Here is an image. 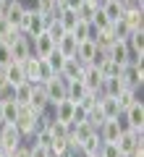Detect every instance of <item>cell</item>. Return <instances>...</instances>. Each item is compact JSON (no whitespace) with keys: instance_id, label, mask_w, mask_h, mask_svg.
I'll return each instance as SVG.
<instances>
[{"instance_id":"obj_1","label":"cell","mask_w":144,"mask_h":157,"mask_svg":"<svg viewBox=\"0 0 144 157\" xmlns=\"http://www.w3.org/2000/svg\"><path fill=\"white\" fill-rule=\"evenodd\" d=\"M24 73H26V81H32V84H42V81H47V78L58 76V73H53V68L47 66V60L34 58V55L24 60Z\"/></svg>"},{"instance_id":"obj_2","label":"cell","mask_w":144,"mask_h":157,"mask_svg":"<svg viewBox=\"0 0 144 157\" xmlns=\"http://www.w3.org/2000/svg\"><path fill=\"white\" fill-rule=\"evenodd\" d=\"M47 24H50V18H45L42 13H37L34 8H24V18H21L18 32L32 39V37H37V34H42L45 29H47Z\"/></svg>"},{"instance_id":"obj_3","label":"cell","mask_w":144,"mask_h":157,"mask_svg":"<svg viewBox=\"0 0 144 157\" xmlns=\"http://www.w3.org/2000/svg\"><path fill=\"white\" fill-rule=\"evenodd\" d=\"M115 147H118V152H121V157H131L134 149L144 147V131H139V128L123 131V134L115 139Z\"/></svg>"},{"instance_id":"obj_4","label":"cell","mask_w":144,"mask_h":157,"mask_svg":"<svg viewBox=\"0 0 144 157\" xmlns=\"http://www.w3.org/2000/svg\"><path fill=\"white\" fill-rule=\"evenodd\" d=\"M37 123H39V113H34L29 105H24V107H18V118H16V128H18V134L24 136V141L29 139V136L37 131Z\"/></svg>"},{"instance_id":"obj_5","label":"cell","mask_w":144,"mask_h":157,"mask_svg":"<svg viewBox=\"0 0 144 157\" xmlns=\"http://www.w3.org/2000/svg\"><path fill=\"white\" fill-rule=\"evenodd\" d=\"M118 78L123 81V86L126 89H142L144 86V68L142 63H126V66L121 68V73H118Z\"/></svg>"},{"instance_id":"obj_6","label":"cell","mask_w":144,"mask_h":157,"mask_svg":"<svg viewBox=\"0 0 144 157\" xmlns=\"http://www.w3.org/2000/svg\"><path fill=\"white\" fill-rule=\"evenodd\" d=\"M0 144L6 152H16L24 144V136L18 134V128L13 123H0Z\"/></svg>"},{"instance_id":"obj_7","label":"cell","mask_w":144,"mask_h":157,"mask_svg":"<svg viewBox=\"0 0 144 157\" xmlns=\"http://www.w3.org/2000/svg\"><path fill=\"white\" fill-rule=\"evenodd\" d=\"M42 84H45V92H47V100H50V107L66 100V86H68V81H66L63 76H53V78H47V81H42Z\"/></svg>"},{"instance_id":"obj_8","label":"cell","mask_w":144,"mask_h":157,"mask_svg":"<svg viewBox=\"0 0 144 157\" xmlns=\"http://www.w3.org/2000/svg\"><path fill=\"white\" fill-rule=\"evenodd\" d=\"M53 50H55V39H53L47 32L32 37V55H34V58H42V60H45Z\"/></svg>"},{"instance_id":"obj_9","label":"cell","mask_w":144,"mask_h":157,"mask_svg":"<svg viewBox=\"0 0 144 157\" xmlns=\"http://www.w3.org/2000/svg\"><path fill=\"white\" fill-rule=\"evenodd\" d=\"M8 47H11L13 60H18V63H24L26 58H32V39L24 37L21 32H18V37H16V39H11V42H8Z\"/></svg>"},{"instance_id":"obj_10","label":"cell","mask_w":144,"mask_h":157,"mask_svg":"<svg viewBox=\"0 0 144 157\" xmlns=\"http://www.w3.org/2000/svg\"><path fill=\"white\" fill-rule=\"evenodd\" d=\"M94 110L100 113L102 121H115V118L121 115V107H118L115 97H97V102H94Z\"/></svg>"},{"instance_id":"obj_11","label":"cell","mask_w":144,"mask_h":157,"mask_svg":"<svg viewBox=\"0 0 144 157\" xmlns=\"http://www.w3.org/2000/svg\"><path fill=\"white\" fill-rule=\"evenodd\" d=\"M121 115L126 118L128 128H139V131H144V102H142V100L134 102V105L128 107V110H123Z\"/></svg>"},{"instance_id":"obj_12","label":"cell","mask_w":144,"mask_h":157,"mask_svg":"<svg viewBox=\"0 0 144 157\" xmlns=\"http://www.w3.org/2000/svg\"><path fill=\"white\" fill-rule=\"evenodd\" d=\"M84 81V86H87L89 92H97L100 94V86H102V73L97 66H84L81 68V76H79Z\"/></svg>"},{"instance_id":"obj_13","label":"cell","mask_w":144,"mask_h":157,"mask_svg":"<svg viewBox=\"0 0 144 157\" xmlns=\"http://www.w3.org/2000/svg\"><path fill=\"white\" fill-rule=\"evenodd\" d=\"M105 52H107V58H110V60H115L121 68L128 63V47H126V42H121V39H113L110 47H107Z\"/></svg>"},{"instance_id":"obj_14","label":"cell","mask_w":144,"mask_h":157,"mask_svg":"<svg viewBox=\"0 0 144 157\" xmlns=\"http://www.w3.org/2000/svg\"><path fill=\"white\" fill-rule=\"evenodd\" d=\"M142 16H144V8L142 6H128V8H123V16L121 18H123V24L134 32V29H144L142 26Z\"/></svg>"},{"instance_id":"obj_15","label":"cell","mask_w":144,"mask_h":157,"mask_svg":"<svg viewBox=\"0 0 144 157\" xmlns=\"http://www.w3.org/2000/svg\"><path fill=\"white\" fill-rule=\"evenodd\" d=\"M3 78H6V81H11L13 86L21 84V81H26V73H24V63L11 60L6 68H3Z\"/></svg>"},{"instance_id":"obj_16","label":"cell","mask_w":144,"mask_h":157,"mask_svg":"<svg viewBox=\"0 0 144 157\" xmlns=\"http://www.w3.org/2000/svg\"><path fill=\"white\" fill-rule=\"evenodd\" d=\"M76 47H79V42H76V37H73L71 32H66V34L55 42V50L60 52L63 58H76Z\"/></svg>"},{"instance_id":"obj_17","label":"cell","mask_w":144,"mask_h":157,"mask_svg":"<svg viewBox=\"0 0 144 157\" xmlns=\"http://www.w3.org/2000/svg\"><path fill=\"white\" fill-rule=\"evenodd\" d=\"M50 115L55 118V121H63V123L71 126V121H73V102L71 100H63V102H58V105H53L50 107Z\"/></svg>"},{"instance_id":"obj_18","label":"cell","mask_w":144,"mask_h":157,"mask_svg":"<svg viewBox=\"0 0 144 157\" xmlns=\"http://www.w3.org/2000/svg\"><path fill=\"white\" fill-rule=\"evenodd\" d=\"M97 136L107 144H115V139L121 136V128H118V121H102V126L97 128Z\"/></svg>"},{"instance_id":"obj_19","label":"cell","mask_w":144,"mask_h":157,"mask_svg":"<svg viewBox=\"0 0 144 157\" xmlns=\"http://www.w3.org/2000/svg\"><path fill=\"white\" fill-rule=\"evenodd\" d=\"M24 3H16V0H11V3H8L6 6V11H3V16L8 18V21H11V26L13 29H18L21 26V18H24Z\"/></svg>"},{"instance_id":"obj_20","label":"cell","mask_w":144,"mask_h":157,"mask_svg":"<svg viewBox=\"0 0 144 157\" xmlns=\"http://www.w3.org/2000/svg\"><path fill=\"white\" fill-rule=\"evenodd\" d=\"M87 94H89V89L84 86L81 78H73V81H68V86H66V100H71V102H81Z\"/></svg>"},{"instance_id":"obj_21","label":"cell","mask_w":144,"mask_h":157,"mask_svg":"<svg viewBox=\"0 0 144 157\" xmlns=\"http://www.w3.org/2000/svg\"><path fill=\"white\" fill-rule=\"evenodd\" d=\"M32 92H34V84L32 81H21V84H16V92H13V102L16 105H29L32 102Z\"/></svg>"},{"instance_id":"obj_22","label":"cell","mask_w":144,"mask_h":157,"mask_svg":"<svg viewBox=\"0 0 144 157\" xmlns=\"http://www.w3.org/2000/svg\"><path fill=\"white\" fill-rule=\"evenodd\" d=\"M100 11L105 13V16L110 18V24H113V21H118V18L123 16V3H121V0H102Z\"/></svg>"},{"instance_id":"obj_23","label":"cell","mask_w":144,"mask_h":157,"mask_svg":"<svg viewBox=\"0 0 144 157\" xmlns=\"http://www.w3.org/2000/svg\"><path fill=\"white\" fill-rule=\"evenodd\" d=\"M81 63L76 60V58H66V63H63V68H60V73L58 76H63L66 81H73V78H79L81 76Z\"/></svg>"},{"instance_id":"obj_24","label":"cell","mask_w":144,"mask_h":157,"mask_svg":"<svg viewBox=\"0 0 144 157\" xmlns=\"http://www.w3.org/2000/svg\"><path fill=\"white\" fill-rule=\"evenodd\" d=\"M34 11L37 13H42L45 18H55V13H58V8H60V3L58 0H34Z\"/></svg>"},{"instance_id":"obj_25","label":"cell","mask_w":144,"mask_h":157,"mask_svg":"<svg viewBox=\"0 0 144 157\" xmlns=\"http://www.w3.org/2000/svg\"><path fill=\"white\" fill-rule=\"evenodd\" d=\"M139 100H142V97H139V92H136V89H126V86H123V89L118 92V97H115V102H118V107H121V113L128 110V107H131L134 102H139Z\"/></svg>"},{"instance_id":"obj_26","label":"cell","mask_w":144,"mask_h":157,"mask_svg":"<svg viewBox=\"0 0 144 157\" xmlns=\"http://www.w3.org/2000/svg\"><path fill=\"white\" fill-rule=\"evenodd\" d=\"M68 128L71 126L68 123H63V121H55V118L50 115V123H47V134H50V139H68Z\"/></svg>"},{"instance_id":"obj_27","label":"cell","mask_w":144,"mask_h":157,"mask_svg":"<svg viewBox=\"0 0 144 157\" xmlns=\"http://www.w3.org/2000/svg\"><path fill=\"white\" fill-rule=\"evenodd\" d=\"M71 34H73V37H76V42H87V39H92L94 29H92V24H89V21H84V18H79V21L73 24Z\"/></svg>"},{"instance_id":"obj_28","label":"cell","mask_w":144,"mask_h":157,"mask_svg":"<svg viewBox=\"0 0 144 157\" xmlns=\"http://www.w3.org/2000/svg\"><path fill=\"white\" fill-rule=\"evenodd\" d=\"M55 21L63 26V32H71V29H73V24L79 21V16H76V11H68V8H58Z\"/></svg>"},{"instance_id":"obj_29","label":"cell","mask_w":144,"mask_h":157,"mask_svg":"<svg viewBox=\"0 0 144 157\" xmlns=\"http://www.w3.org/2000/svg\"><path fill=\"white\" fill-rule=\"evenodd\" d=\"M123 89V81L121 78H102V86H100V97H118V92Z\"/></svg>"},{"instance_id":"obj_30","label":"cell","mask_w":144,"mask_h":157,"mask_svg":"<svg viewBox=\"0 0 144 157\" xmlns=\"http://www.w3.org/2000/svg\"><path fill=\"white\" fill-rule=\"evenodd\" d=\"M18 107H21V105H16L13 100L3 102V110H0V121H3V123H16V118H18Z\"/></svg>"},{"instance_id":"obj_31","label":"cell","mask_w":144,"mask_h":157,"mask_svg":"<svg viewBox=\"0 0 144 157\" xmlns=\"http://www.w3.org/2000/svg\"><path fill=\"white\" fill-rule=\"evenodd\" d=\"M16 37H18V29H13L11 21L0 13V42H11V39H16Z\"/></svg>"},{"instance_id":"obj_32","label":"cell","mask_w":144,"mask_h":157,"mask_svg":"<svg viewBox=\"0 0 144 157\" xmlns=\"http://www.w3.org/2000/svg\"><path fill=\"white\" fill-rule=\"evenodd\" d=\"M47 152L53 157H66V155H71V144H68V139H53V144L47 147Z\"/></svg>"},{"instance_id":"obj_33","label":"cell","mask_w":144,"mask_h":157,"mask_svg":"<svg viewBox=\"0 0 144 157\" xmlns=\"http://www.w3.org/2000/svg\"><path fill=\"white\" fill-rule=\"evenodd\" d=\"M100 73H102V78H115L118 73H121V66H118L115 60H110V58H105V60L100 63Z\"/></svg>"},{"instance_id":"obj_34","label":"cell","mask_w":144,"mask_h":157,"mask_svg":"<svg viewBox=\"0 0 144 157\" xmlns=\"http://www.w3.org/2000/svg\"><path fill=\"white\" fill-rule=\"evenodd\" d=\"M89 24H92V29H94V32H105V29H110V18H107L102 11H97V13H94V16L89 18Z\"/></svg>"},{"instance_id":"obj_35","label":"cell","mask_w":144,"mask_h":157,"mask_svg":"<svg viewBox=\"0 0 144 157\" xmlns=\"http://www.w3.org/2000/svg\"><path fill=\"white\" fill-rule=\"evenodd\" d=\"M45 60H47V66L53 68V73H60V68H63V63H66V58H63V55H60L58 50H53L50 55L45 58Z\"/></svg>"},{"instance_id":"obj_36","label":"cell","mask_w":144,"mask_h":157,"mask_svg":"<svg viewBox=\"0 0 144 157\" xmlns=\"http://www.w3.org/2000/svg\"><path fill=\"white\" fill-rule=\"evenodd\" d=\"M24 144H26V149H29V155H32V157H50L47 147L37 144V141H24Z\"/></svg>"},{"instance_id":"obj_37","label":"cell","mask_w":144,"mask_h":157,"mask_svg":"<svg viewBox=\"0 0 144 157\" xmlns=\"http://www.w3.org/2000/svg\"><path fill=\"white\" fill-rule=\"evenodd\" d=\"M11 60H13V55H11V47H8V42H0V68H6Z\"/></svg>"},{"instance_id":"obj_38","label":"cell","mask_w":144,"mask_h":157,"mask_svg":"<svg viewBox=\"0 0 144 157\" xmlns=\"http://www.w3.org/2000/svg\"><path fill=\"white\" fill-rule=\"evenodd\" d=\"M100 157H121V152H118V147H115V144H107V141H102Z\"/></svg>"},{"instance_id":"obj_39","label":"cell","mask_w":144,"mask_h":157,"mask_svg":"<svg viewBox=\"0 0 144 157\" xmlns=\"http://www.w3.org/2000/svg\"><path fill=\"white\" fill-rule=\"evenodd\" d=\"M84 0H60V8H68V11H79Z\"/></svg>"},{"instance_id":"obj_40","label":"cell","mask_w":144,"mask_h":157,"mask_svg":"<svg viewBox=\"0 0 144 157\" xmlns=\"http://www.w3.org/2000/svg\"><path fill=\"white\" fill-rule=\"evenodd\" d=\"M11 157H32V155H29V149H26V144H21V147H18L16 152H11Z\"/></svg>"},{"instance_id":"obj_41","label":"cell","mask_w":144,"mask_h":157,"mask_svg":"<svg viewBox=\"0 0 144 157\" xmlns=\"http://www.w3.org/2000/svg\"><path fill=\"white\" fill-rule=\"evenodd\" d=\"M8 3H11V0H0V13L6 11V6H8Z\"/></svg>"},{"instance_id":"obj_42","label":"cell","mask_w":144,"mask_h":157,"mask_svg":"<svg viewBox=\"0 0 144 157\" xmlns=\"http://www.w3.org/2000/svg\"><path fill=\"white\" fill-rule=\"evenodd\" d=\"M3 155H6V149H3V144H0V157H3Z\"/></svg>"},{"instance_id":"obj_43","label":"cell","mask_w":144,"mask_h":157,"mask_svg":"<svg viewBox=\"0 0 144 157\" xmlns=\"http://www.w3.org/2000/svg\"><path fill=\"white\" fill-rule=\"evenodd\" d=\"M89 157H100V155H89Z\"/></svg>"},{"instance_id":"obj_44","label":"cell","mask_w":144,"mask_h":157,"mask_svg":"<svg viewBox=\"0 0 144 157\" xmlns=\"http://www.w3.org/2000/svg\"><path fill=\"white\" fill-rule=\"evenodd\" d=\"M16 3H24V0H16Z\"/></svg>"},{"instance_id":"obj_45","label":"cell","mask_w":144,"mask_h":157,"mask_svg":"<svg viewBox=\"0 0 144 157\" xmlns=\"http://www.w3.org/2000/svg\"><path fill=\"white\" fill-rule=\"evenodd\" d=\"M50 157H53V155H50Z\"/></svg>"}]
</instances>
